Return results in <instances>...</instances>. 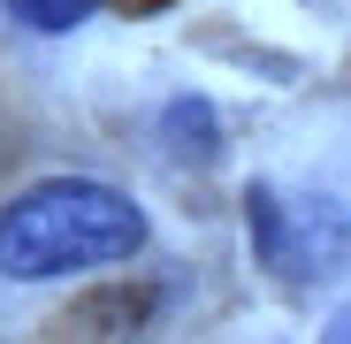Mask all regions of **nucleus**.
<instances>
[{"label": "nucleus", "mask_w": 351, "mask_h": 344, "mask_svg": "<svg viewBox=\"0 0 351 344\" xmlns=\"http://www.w3.org/2000/svg\"><path fill=\"white\" fill-rule=\"evenodd\" d=\"M138 245H145L138 199L99 184V176H46L23 199H8V214H0V275H16V283L114 268Z\"/></svg>", "instance_id": "f257e3e1"}, {"label": "nucleus", "mask_w": 351, "mask_h": 344, "mask_svg": "<svg viewBox=\"0 0 351 344\" xmlns=\"http://www.w3.org/2000/svg\"><path fill=\"white\" fill-rule=\"evenodd\" d=\"M245 238L275 275L321 283L351 260V214L336 199H282L275 184H252L245 192Z\"/></svg>", "instance_id": "f03ea898"}, {"label": "nucleus", "mask_w": 351, "mask_h": 344, "mask_svg": "<svg viewBox=\"0 0 351 344\" xmlns=\"http://www.w3.org/2000/svg\"><path fill=\"white\" fill-rule=\"evenodd\" d=\"M160 130H168V153L176 161H214L221 153V123L206 100H168L160 107Z\"/></svg>", "instance_id": "7ed1b4c3"}, {"label": "nucleus", "mask_w": 351, "mask_h": 344, "mask_svg": "<svg viewBox=\"0 0 351 344\" xmlns=\"http://www.w3.org/2000/svg\"><path fill=\"white\" fill-rule=\"evenodd\" d=\"M92 8H99V0H8V16L31 23V31H77Z\"/></svg>", "instance_id": "20e7f679"}]
</instances>
